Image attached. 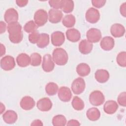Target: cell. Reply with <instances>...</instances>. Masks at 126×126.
Instances as JSON below:
<instances>
[{"label": "cell", "instance_id": "obj_27", "mask_svg": "<svg viewBox=\"0 0 126 126\" xmlns=\"http://www.w3.org/2000/svg\"><path fill=\"white\" fill-rule=\"evenodd\" d=\"M61 9L65 13L72 12L74 9V2L71 0H62Z\"/></svg>", "mask_w": 126, "mask_h": 126}, {"label": "cell", "instance_id": "obj_35", "mask_svg": "<svg viewBox=\"0 0 126 126\" xmlns=\"http://www.w3.org/2000/svg\"><path fill=\"white\" fill-rule=\"evenodd\" d=\"M40 37V34L38 31H35L29 35V41L32 44H36L39 40Z\"/></svg>", "mask_w": 126, "mask_h": 126}, {"label": "cell", "instance_id": "obj_45", "mask_svg": "<svg viewBox=\"0 0 126 126\" xmlns=\"http://www.w3.org/2000/svg\"><path fill=\"white\" fill-rule=\"evenodd\" d=\"M5 109V106L1 102L0 103V113L2 114L3 113V112L4 111Z\"/></svg>", "mask_w": 126, "mask_h": 126}, {"label": "cell", "instance_id": "obj_28", "mask_svg": "<svg viewBox=\"0 0 126 126\" xmlns=\"http://www.w3.org/2000/svg\"><path fill=\"white\" fill-rule=\"evenodd\" d=\"M75 18L72 14L65 15L62 20V24L66 28L73 27L75 25Z\"/></svg>", "mask_w": 126, "mask_h": 126}, {"label": "cell", "instance_id": "obj_15", "mask_svg": "<svg viewBox=\"0 0 126 126\" xmlns=\"http://www.w3.org/2000/svg\"><path fill=\"white\" fill-rule=\"evenodd\" d=\"M21 107L25 110H30L32 109L35 104V102L32 97L30 96H25L21 100Z\"/></svg>", "mask_w": 126, "mask_h": 126}, {"label": "cell", "instance_id": "obj_17", "mask_svg": "<svg viewBox=\"0 0 126 126\" xmlns=\"http://www.w3.org/2000/svg\"><path fill=\"white\" fill-rule=\"evenodd\" d=\"M110 32L114 37H121L125 33V28L122 25L116 23L112 25L110 28Z\"/></svg>", "mask_w": 126, "mask_h": 126}, {"label": "cell", "instance_id": "obj_33", "mask_svg": "<svg viewBox=\"0 0 126 126\" xmlns=\"http://www.w3.org/2000/svg\"><path fill=\"white\" fill-rule=\"evenodd\" d=\"M38 27L34 21L31 20L26 23L24 27V30L26 32L32 33L36 31Z\"/></svg>", "mask_w": 126, "mask_h": 126}, {"label": "cell", "instance_id": "obj_10", "mask_svg": "<svg viewBox=\"0 0 126 126\" xmlns=\"http://www.w3.org/2000/svg\"><path fill=\"white\" fill-rule=\"evenodd\" d=\"M87 40L91 43L98 42L101 38V32L100 31L96 28L89 29L86 33Z\"/></svg>", "mask_w": 126, "mask_h": 126}, {"label": "cell", "instance_id": "obj_31", "mask_svg": "<svg viewBox=\"0 0 126 126\" xmlns=\"http://www.w3.org/2000/svg\"><path fill=\"white\" fill-rule=\"evenodd\" d=\"M66 124V118L62 115H56L53 118L52 124L54 126H64Z\"/></svg>", "mask_w": 126, "mask_h": 126}, {"label": "cell", "instance_id": "obj_24", "mask_svg": "<svg viewBox=\"0 0 126 126\" xmlns=\"http://www.w3.org/2000/svg\"><path fill=\"white\" fill-rule=\"evenodd\" d=\"M91 71L89 65L86 63H80L76 67V72L77 74L82 77L88 75Z\"/></svg>", "mask_w": 126, "mask_h": 126}, {"label": "cell", "instance_id": "obj_22", "mask_svg": "<svg viewBox=\"0 0 126 126\" xmlns=\"http://www.w3.org/2000/svg\"><path fill=\"white\" fill-rule=\"evenodd\" d=\"M118 108V105L116 101L110 100L107 101L103 106L104 111L108 114H113L115 113Z\"/></svg>", "mask_w": 126, "mask_h": 126}, {"label": "cell", "instance_id": "obj_25", "mask_svg": "<svg viewBox=\"0 0 126 126\" xmlns=\"http://www.w3.org/2000/svg\"><path fill=\"white\" fill-rule=\"evenodd\" d=\"M86 116L89 120L92 121L98 120L100 117V112L99 110L95 107L89 108L87 112Z\"/></svg>", "mask_w": 126, "mask_h": 126}, {"label": "cell", "instance_id": "obj_23", "mask_svg": "<svg viewBox=\"0 0 126 126\" xmlns=\"http://www.w3.org/2000/svg\"><path fill=\"white\" fill-rule=\"evenodd\" d=\"M16 62L20 67H26L31 64V58L27 54L21 53L17 57Z\"/></svg>", "mask_w": 126, "mask_h": 126}, {"label": "cell", "instance_id": "obj_41", "mask_svg": "<svg viewBox=\"0 0 126 126\" xmlns=\"http://www.w3.org/2000/svg\"><path fill=\"white\" fill-rule=\"evenodd\" d=\"M67 126H78L80 125V124L79 123V122L76 120H69L67 124Z\"/></svg>", "mask_w": 126, "mask_h": 126}, {"label": "cell", "instance_id": "obj_29", "mask_svg": "<svg viewBox=\"0 0 126 126\" xmlns=\"http://www.w3.org/2000/svg\"><path fill=\"white\" fill-rule=\"evenodd\" d=\"M59 87L57 84L54 82L48 83L45 87V91L48 95L53 96L55 95L58 91Z\"/></svg>", "mask_w": 126, "mask_h": 126}, {"label": "cell", "instance_id": "obj_30", "mask_svg": "<svg viewBox=\"0 0 126 126\" xmlns=\"http://www.w3.org/2000/svg\"><path fill=\"white\" fill-rule=\"evenodd\" d=\"M72 106L73 108L77 111H80L84 109L85 104L84 102L80 97L77 96H75L73 97L72 102Z\"/></svg>", "mask_w": 126, "mask_h": 126}, {"label": "cell", "instance_id": "obj_21", "mask_svg": "<svg viewBox=\"0 0 126 126\" xmlns=\"http://www.w3.org/2000/svg\"><path fill=\"white\" fill-rule=\"evenodd\" d=\"M67 39L72 42L78 41L81 38V34L78 30L74 28L68 29L66 32Z\"/></svg>", "mask_w": 126, "mask_h": 126}, {"label": "cell", "instance_id": "obj_37", "mask_svg": "<svg viewBox=\"0 0 126 126\" xmlns=\"http://www.w3.org/2000/svg\"><path fill=\"white\" fill-rule=\"evenodd\" d=\"M49 4L53 9H61L62 0H50L49 1Z\"/></svg>", "mask_w": 126, "mask_h": 126}, {"label": "cell", "instance_id": "obj_44", "mask_svg": "<svg viewBox=\"0 0 126 126\" xmlns=\"http://www.w3.org/2000/svg\"><path fill=\"white\" fill-rule=\"evenodd\" d=\"M5 46L2 43H0V57H2L5 54Z\"/></svg>", "mask_w": 126, "mask_h": 126}, {"label": "cell", "instance_id": "obj_13", "mask_svg": "<svg viewBox=\"0 0 126 126\" xmlns=\"http://www.w3.org/2000/svg\"><path fill=\"white\" fill-rule=\"evenodd\" d=\"M51 43L55 46H60L64 42L65 37L64 33L60 31H56L51 35Z\"/></svg>", "mask_w": 126, "mask_h": 126}, {"label": "cell", "instance_id": "obj_38", "mask_svg": "<svg viewBox=\"0 0 126 126\" xmlns=\"http://www.w3.org/2000/svg\"><path fill=\"white\" fill-rule=\"evenodd\" d=\"M106 2V1L105 0H92V5L94 7L98 8H100L101 7H103L105 5Z\"/></svg>", "mask_w": 126, "mask_h": 126}, {"label": "cell", "instance_id": "obj_11", "mask_svg": "<svg viewBox=\"0 0 126 126\" xmlns=\"http://www.w3.org/2000/svg\"><path fill=\"white\" fill-rule=\"evenodd\" d=\"M58 95L61 101L63 102H68L71 98L72 93L69 88L63 86L58 90Z\"/></svg>", "mask_w": 126, "mask_h": 126}, {"label": "cell", "instance_id": "obj_19", "mask_svg": "<svg viewBox=\"0 0 126 126\" xmlns=\"http://www.w3.org/2000/svg\"><path fill=\"white\" fill-rule=\"evenodd\" d=\"M2 118L4 122L8 124H12L16 122L18 116L16 112L13 110H9L6 111L3 115Z\"/></svg>", "mask_w": 126, "mask_h": 126}, {"label": "cell", "instance_id": "obj_4", "mask_svg": "<svg viewBox=\"0 0 126 126\" xmlns=\"http://www.w3.org/2000/svg\"><path fill=\"white\" fill-rule=\"evenodd\" d=\"M33 19L36 25L38 27H41L44 25L47 22L48 15L46 11L42 9H40L34 13Z\"/></svg>", "mask_w": 126, "mask_h": 126}, {"label": "cell", "instance_id": "obj_26", "mask_svg": "<svg viewBox=\"0 0 126 126\" xmlns=\"http://www.w3.org/2000/svg\"><path fill=\"white\" fill-rule=\"evenodd\" d=\"M49 34L46 33H42L40 34V37L36 44L39 48H44L49 44Z\"/></svg>", "mask_w": 126, "mask_h": 126}, {"label": "cell", "instance_id": "obj_18", "mask_svg": "<svg viewBox=\"0 0 126 126\" xmlns=\"http://www.w3.org/2000/svg\"><path fill=\"white\" fill-rule=\"evenodd\" d=\"M109 73L105 69H100L96 71L94 74L95 80L100 83H104L106 82L109 78Z\"/></svg>", "mask_w": 126, "mask_h": 126}, {"label": "cell", "instance_id": "obj_20", "mask_svg": "<svg viewBox=\"0 0 126 126\" xmlns=\"http://www.w3.org/2000/svg\"><path fill=\"white\" fill-rule=\"evenodd\" d=\"M93 48V44L87 39H83L79 44V50L83 54H88L92 51Z\"/></svg>", "mask_w": 126, "mask_h": 126}, {"label": "cell", "instance_id": "obj_5", "mask_svg": "<svg viewBox=\"0 0 126 126\" xmlns=\"http://www.w3.org/2000/svg\"><path fill=\"white\" fill-rule=\"evenodd\" d=\"M85 87V82L81 77H78L74 80L71 84V90L75 94H80L82 93L84 91Z\"/></svg>", "mask_w": 126, "mask_h": 126}, {"label": "cell", "instance_id": "obj_1", "mask_svg": "<svg viewBox=\"0 0 126 126\" xmlns=\"http://www.w3.org/2000/svg\"><path fill=\"white\" fill-rule=\"evenodd\" d=\"M22 29L21 25L18 22L8 24L7 30L9 33V40L12 43L17 44L22 40L23 34Z\"/></svg>", "mask_w": 126, "mask_h": 126}, {"label": "cell", "instance_id": "obj_8", "mask_svg": "<svg viewBox=\"0 0 126 126\" xmlns=\"http://www.w3.org/2000/svg\"><path fill=\"white\" fill-rule=\"evenodd\" d=\"M18 13L17 11L13 8H10L6 10L4 15V19L8 24L18 22Z\"/></svg>", "mask_w": 126, "mask_h": 126}, {"label": "cell", "instance_id": "obj_14", "mask_svg": "<svg viewBox=\"0 0 126 126\" xmlns=\"http://www.w3.org/2000/svg\"><path fill=\"white\" fill-rule=\"evenodd\" d=\"M48 17L50 22L56 24L61 21L63 17V13L62 11L58 9H50L48 12Z\"/></svg>", "mask_w": 126, "mask_h": 126}, {"label": "cell", "instance_id": "obj_2", "mask_svg": "<svg viewBox=\"0 0 126 126\" xmlns=\"http://www.w3.org/2000/svg\"><path fill=\"white\" fill-rule=\"evenodd\" d=\"M52 59L57 65H64L67 63L68 54L64 49L57 48L55 49L53 52Z\"/></svg>", "mask_w": 126, "mask_h": 126}, {"label": "cell", "instance_id": "obj_34", "mask_svg": "<svg viewBox=\"0 0 126 126\" xmlns=\"http://www.w3.org/2000/svg\"><path fill=\"white\" fill-rule=\"evenodd\" d=\"M116 61L120 66L125 67L126 66V52L125 51L120 52L116 57Z\"/></svg>", "mask_w": 126, "mask_h": 126}, {"label": "cell", "instance_id": "obj_6", "mask_svg": "<svg viewBox=\"0 0 126 126\" xmlns=\"http://www.w3.org/2000/svg\"><path fill=\"white\" fill-rule=\"evenodd\" d=\"M85 18L87 21L91 24L97 23L100 18V13L96 8L91 7L86 12Z\"/></svg>", "mask_w": 126, "mask_h": 126}, {"label": "cell", "instance_id": "obj_43", "mask_svg": "<svg viewBox=\"0 0 126 126\" xmlns=\"http://www.w3.org/2000/svg\"><path fill=\"white\" fill-rule=\"evenodd\" d=\"M43 123L39 120H35L31 124V126H42Z\"/></svg>", "mask_w": 126, "mask_h": 126}, {"label": "cell", "instance_id": "obj_39", "mask_svg": "<svg viewBox=\"0 0 126 126\" xmlns=\"http://www.w3.org/2000/svg\"><path fill=\"white\" fill-rule=\"evenodd\" d=\"M120 11L121 14L124 17H126V2H124L120 6Z\"/></svg>", "mask_w": 126, "mask_h": 126}, {"label": "cell", "instance_id": "obj_7", "mask_svg": "<svg viewBox=\"0 0 126 126\" xmlns=\"http://www.w3.org/2000/svg\"><path fill=\"white\" fill-rule=\"evenodd\" d=\"M0 67L5 71L13 69L15 66L14 58L11 56H5L0 60Z\"/></svg>", "mask_w": 126, "mask_h": 126}, {"label": "cell", "instance_id": "obj_9", "mask_svg": "<svg viewBox=\"0 0 126 126\" xmlns=\"http://www.w3.org/2000/svg\"><path fill=\"white\" fill-rule=\"evenodd\" d=\"M55 67V63L50 54H46L43 58L42 68L46 72L52 71Z\"/></svg>", "mask_w": 126, "mask_h": 126}, {"label": "cell", "instance_id": "obj_32", "mask_svg": "<svg viewBox=\"0 0 126 126\" xmlns=\"http://www.w3.org/2000/svg\"><path fill=\"white\" fill-rule=\"evenodd\" d=\"M31 64L33 66H37L41 63V56L37 53H33L31 55Z\"/></svg>", "mask_w": 126, "mask_h": 126}, {"label": "cell", "instance_id": "obj_40", "mask_svg": "<svg viewBox=\"0 0 126 126\" xmlns=\"http://www.w3.org/2000/svg\"><path fill=\"white\" fill-rule=\"evenodd\" d=\"M16 3L18 6L24 7L28 4V0H16Z\"/></svg>", "mask_w": 126, "mask_h": 126}, {"label": "cell", "instance_id": "obj_3", "mask_svg": "<svg viewBox=\"0 0 126 126\" xmlns=\"http://www.w3.org/2000/svg\"><path fill=\"white\" fill-rule=\"evenodd\" d=\"M104 95L100 91H94L92 92L89 95V101L90 103L94 106H100L104 103Z\"/></svg>", "mask_w": 126, "mask_h": 126}, {"label": "cell", "instance_id": "obj_16", "mask_svg": "<svg viewBox=\"0 0 126 126\" xmlns=\"http://www.w3.org/2000/svg\"><path fill=\"white\" fill-rule=\"evenodd\" d=\"M100 45L101 48L105 51H110L114 47L115 41L111 36H105L101 40Z\"/></svg>", "mask_w": 126, "mask_h": 126}, {"label": "cell", "instance_id": "obj_42", "mask_svg": "<svg viewBox=\"0 0 126 126\" xmlns=\"http://www.w3.org/2000/svg\"><path fill=\"white\" fill-rule=\"evenodd\" d=\"M0 33L1 34V33H3L5 32L6 24L3 21H0Z\"/></svg>", "mask_w": 126, "mask_h": 126}, {"label": "cell", "instance_id": "obj_12", "mask_svg": "<svg viewBox=\"0 0 126 126\" xmlns=\"http://www.w3.org/2000/svg\"><path fill=\"white\" fill-rule=\"evenodd\" d=\"M36 106L40 111L46 112L52 108V102L48 97H43L37 101Z\"/></svg>", "mask_w": 126, "mask_h": 126}, {"label": "cell", "instance_id": "obj_36", "mask_svg": "<svg viewBox=\"0 0 126 126\" xmlns=\"http://www.w3.org/2000/svg\"><path fill=\"white\" fill-rule=\"evenodd\" d=\"M117 101L119 105L123 107L126 106V93L125 92L121 93L118 96Z\"/></svg>", "mask_w": 126, "mask_h": 126}]
</instances>
